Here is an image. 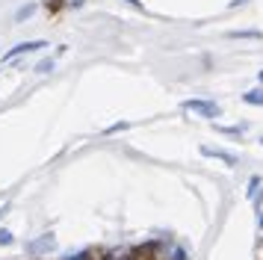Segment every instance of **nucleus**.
Instances as JSON below:
<instances>
[{"mask_svg":"<svg viewBox=\"0 0 263 260\" xmlns=\"http://www.w3.org/2000/svg\"><path fill=\"white\" fill-rule=\"evenodd\" d=\"M260 231H263V213H260Z\"/></svg>","mask_w":263,"mask_h":260,"instance_id":"obj_17","label":"nucleus"},{"mask_svg":"<svg viewBox=\"0 0 263 260\" xmlns=\"http://www.w3.org/2000/svg\"><path fill=\"white\" fill-rule=\"evenodd\" d=\"M219 133H228V136H239L242 133V127H216Z\"/></svg>","mask_w":263,"mask_h":260,"instance_id":"obj_13","label":"nucleus"},{"mask_svg":"<svg viewBox=\"0 0 263 260\" xmlns=\"http://www.w3.org/2000/svg\"><path fill=\"white\" fill-rule=\"evenodd\" d=\"M36 71H39V74H48V71H53V59H42V62L36 65Z\"/></svg>","mask_w":263,"mask_h":260,"instance_id":"obj_11","label":"nucleus"},{"mask_svg":"<svg viewBox=\"0 0 263 260\" xmlns=\"http://www.w3.org/2000/svg\"><path fill=\"white\" fill-rule=\"evenodd\" d=\"M249 198H254V189H257V187H260V177H251V183H249Z\"/></svg>","mask_w":263,"mask_h":260,"instance_id":"obj_14","label":"nucleus"},{"mask_svg":"<svg viewBox=\"0 0 263 260\" xmlns=\"http://www.w3.org/2000/svg\"><path fill=\"white\" fill-rule=\"evenodd\" d=\"M62 260H95V254L92 251H77V254H68V257H62Z\"/></svg>","mask_w":263,"mask_h":260,"instance_id":"obj_10","label":"nucleus"},{"mask_svg":"<svg viewBox=\"0 0 263 260\" xmlns=\"http://www.w3.org/2000/svg\"><path fill=\"white\" fill-rule=\"evenodd\" d=\"M242 3H249V0H231L228 6H231V9H237V6H242Z\"/></svg>","mask_w":263,"mask_h":260,"instance_id":"obj_16","label":"nucleus"},{"mask_svg":"<svg viewBox=\"0 0 263 260\" xmlns=\"http://www.w3.org/2000/svg\"><path fill=\"white\" fill-rule=\"evenodd\" d=\"M12 243H15V234L6 231V228H0V246H12Z\"/></svg>","mask_w":263,"mask_h":260,"instance_id":"obj_9","label":"nucleus"},{"mask_svg":"<svg viewBox=\"0 0 263 260\" xmlns=\"http://www.w3.org/2000/svg\"><path fill=\"white\" fill-rule=\"evenodd\" d=\"M183 109L186 113H195L201 118H219L222 116V106L216 101H204V98H192V101H183Z\"/></svg>","mask_w":263,"mask_h":260,"instance_id":"obj_2","label":"nucleus"},{"mask_svg":"<svg viewBox=\"0 0 263 260\" xmlns=\"http://www.w3.org/2000/svg\"><path fill=\"white\" fill-rule=\"evenodd\" d=\"M36 12V3H27V6H21V9L15 12V21H24V18H30Z\"/></svg>","mask_w":263,"mask_h":260,"instance_id":"obj_8","label":"nucleus"},{"mask_svg":"<svg viewBox=\"0 0 263 260\" xmlns=\"http://www.w3.org/2000/svg\"><path fill=\"white\" fill-rule=\"evenodd\" d=\"M127 127H130L127 121H119V124H109V127L104 130V133H107V136H112V133H119V130H127Z\"/></svg>","mask_w":263,"mask_h":260,"instance_id":"obj_12","label":"nucleus"},{"mask_svg":"<svg viewBox=\"0 0 263 260\" xmlns=\"http://www.w3.org/2000/svg\"><path fill=\"white\" fill-rule=\"evenodd\" d=\"M228 39H260V30H234L228 33Z\"/></svg>","mask_w":263,"mask_h":260,"instance_id":"obj_7","label":"nucleus"},{"mask_svg":"<svg viewBox=\"0 0 263 260\" xmlns=\"http://www.w3.org/2000/svg\"><path fill=\"white\" fill-rule=\"evenodd\" d=\"M242 101L251 106H263V89H251V92L242 95Z\"/></svg>","mask_w":263,"mask_h":260,"instance_id":"obj_6","label":"nucleus"},{"mask_svg":"<svg viewBox=\"0 0 263 260\" xmlns=\"http://www.w3.org/2000/svg\"><path fill=\"white\" fill-rule=\"evenodd\" d=\"M42 47H48V42H42V39H36V42H21V45H15L9 53H6V62L9 59H15V57H21V53H33V50H42Z\"/></svg>","mask_w":263,"mask_h":260,"instance_id":"obj_4","label":"nucleus"},{"mask_svg":"<svg viewBox=\"0 0 263 260\" xmlns=\"http://www.w3.org/2000/svg\"><path fill=\"white\" fill-rule=\"evenodd\" d=\"M151 246V260H190L186 248L172 243V239H157V243H148Z\"/></svg>","mask_w":263,"mask_h":260,"instance_id":"obj_1","label":"nucleus"},{"mask_svg":"<svg viewBox=\"0 0 263 260\" xmlns=\"http://www.w3.org/2000/svg\"><path fill=\"white\" fill-rule=\"evenodd\" d=\"M124 3H127V6H133V9H136V12H145L142 0H124Z\"/></svg>","mask_w":263,"mask_h":260,"instance_id":"obj_15","label":"nucleus"},{"mask_svg":"<svg viewBox=\"0 0 263 260\" xmlns=\"http://www.w3.org/2000/svg\"><path fill=\"white\" fill-rule=\"evenodd\" d=\"M53 248H57V236H53V234H42L39 239L27 243V254L42 257V254H48V251H53Z\"/></svg>","mask_w":263,"mask_h":260,"instance_id":"obj_3","label":"nucleus"},{"mask_svg":"<svg viewBox=\"0 0 263 260\" xmlns=\"http://www.w3.org/2000/svg\"><path fill=\"white\" fill-rule=\"evenodd\" d=\"M257 77H260V83H263V71H260V74H257Z\"/></svg>","mask_w":263,"mask_h":260,"instance_id":"obj_18","label":"nucleus"},{"mask_svg":"<svg viewBox=\"0 0 263 260\" xmlns=\"http://www.w3.org/2000/svg\"><path fill=\"white\" fill-rule=\"evenodd\" d=\"M260 145H263V136H260Z\"/></svg>","mask_w":263,"mask_h":260,"instance_id":"obj_19","label":"nucleus"},{"mask_svg":"<svg viewBox=\"0 0 263 260\" xmlns=\"http://www.w3.org/2000/svg\"><path fill=\"white\" fill-rule=\"evenodd\" d=\"M201 157H213V160H222L225 165H237V154L222 151V148H210V145H201Z\"/></svg>","mask_w":263,"mask_h":260,"instance_id":"obj_5","label":"nucleus"}]
</instances>
